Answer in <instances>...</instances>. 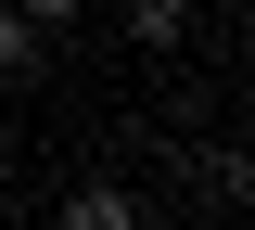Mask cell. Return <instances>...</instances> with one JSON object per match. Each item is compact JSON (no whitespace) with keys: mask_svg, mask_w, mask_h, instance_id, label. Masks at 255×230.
<instances>
[{"mask_svg":"<svg viewBox=\"0 0 255 230\" xmlns=\"http://www.w3.org/2000/svg\"><path fill=\"white\" fill-rule=\"evenodd\" d=\"M51 230H140V192H128V179H77Z\"/></svg>","mask_w":255,"mask_h":230,"instance_id":"cell-1","label":"cell"},{"mask_svg":"<svg viewBox=\"0 0 255 230\" xmlns=\"http://www.w3.org/2000/svg\"><path fill=\"white\" fill-rule=\"evenodd\" d=\"M38 38H51V26H26V13L0 0V90H26V77H38Z\"/></svg>","mask_w":255,"mask_h":230,"instance_id":"cell-2","label":"cell"},{"mask_svg":"<svg viewBox=\"0 0 255 230\" xmlns=\"http://www.w3.org/2000/svg\"><path fill=\"white\" fill-rule=\"evenodd\" d=\"M128 38H140V51H179L191 38V0H128Z\"/></svg>","mask_w":255,"mask_h":230,"instance_id":"cell-3","label":"cell"},{"mask_svg":"<svg viewBox=\"0 0 255 230\" xmlns=\"http://www.w3.org/2000/svg\"><path fill=\"white\" fill-rule=\"evenodd\" d=\"M191 179H204V205H217V218H243V192H255V166H243V154H204Z\"/></svg>","mask_w":255,"mask_h":230,"instance_id":"cell-4","label":"cell"},{"mask_svg":"<svg viewBox=\"0 0 255 230\" xmlns=\"http://www.w3.org/2000/svg\"><path fill=\"white\" fill-rule=\"evenodd\" d=\"M13 13H26V26H77V0H13Z\"/></svg>","mask_w":255,"mask_h":230,"instance_id":"cell-5","label":"cell"}]
</instances>
